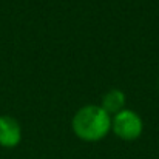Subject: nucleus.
I'll return each instance as SVG.
<instances>
[{
	"mask_svg": "<svg viewBox=\"0 0 159 159\" xmlns=\"http://www.w3.org/2000/svg\"><path fill=\"white\" fill-rule=\"evenodd\" d=\"M111 130L113 133L120 138L122 141H134L142 134L144 124L141 116L131 110H122L111 119Z\"/></svg>",
	"mask_w": 159,
	"mask_h": 159,
	"instance_id": "obj_2",
	"label": "nucleus"
},
{
	"mask_svg": "<svg viewBox=\"0 0 159 159\" xmlns=\"http://www.w3.org/2000/svg\"><path fill=\"white\" fill-rule=\"evenodd\" d=\"M102 108L105 110L107 113L111 116H114V114H117L119 111H122L124 110V107H125V94L120 91V90H110L108 93L104 94V98H102Z\"/></svg>",
	"mask_w": 159,
	"mask_h": 159,
	"instance_id": "obj_4",
	"label": "nucleus"
},
{
	"mask_svg": "<svg viewBox=\"0 0 159 159\" xmlns=\"http://www.w3.org/2000/svg\"><path fill=\"white\" fill-rule=\"evenodd\" d=\"M74 134L85 142H98L111 130V116L101 105H85L79 108L71 120Z\"/></svg>",
	"mask_w": 159,
	"mask_h": 159,
	"instance_id": "obj_1",
	"label": "nucleus"
},
{
	"mask_svg": "<svg viewBox=\"0 0 159 159\" xmlns=\"http://www.w3.org/2000/svg\"><path fill=\"white\" fill-rule=\"evenodd\" d=\"M22 141V127L17 119L8 114L0 116V147L14 148Z\"/></svg>",
	"mask_w": 159,
	"mask_h": 159,
	"instance_id": "obj_3",
	"label": "nucleus"
}]
</instances>
